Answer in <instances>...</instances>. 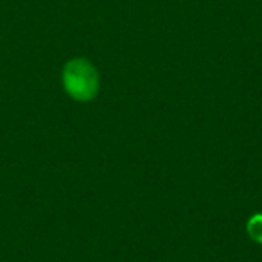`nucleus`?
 Here are the masks:
<instances>
[{
	"mask_svg": "<svg viewBox=\"0 0 262 262\" xmlns=\"http://www.w3.org/2000/svg\"><path fill=\"white\" fill-rule=\"evenodd\" d=\"M63 88L65 92L79 102H88L99 94V72L88 59L74 58L67 61L61 74Z\"/></svg>",
	"mask_w": 262,
	"mask_h": 262,
	"instance_id": "nucleus-1",
	"label": "nucleus"
},
{
	"mask_svg": "<svg viewBox=\"0 0 262 262\" xmlns=\"http://www.w3.org/2000/svg\"><path fill=\"white\" fill-rule=\"evenodd\" d=\"M246 232L255 243L262 244V214H255L248 219Z\"/></svg>",
	"mask_w": 262,
	"mask_h": 262,
	"instance_id": "nucleus-2",
	"label": "nucleus"
}]
</instances>
